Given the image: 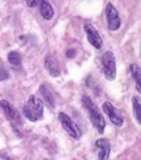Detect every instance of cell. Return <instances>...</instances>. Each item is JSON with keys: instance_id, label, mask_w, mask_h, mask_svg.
Here are the masks:
<instances>
[{"instance_id": "6da1fadb", "label": "cell", "mask_w": 141, "mask_h": 160, "mask_svg": "<svg viewBox=\"0 0 141 160\" xmlns=\"http://www.w3.org/2000/svg\"><path fill=\"white\" fill-rule=\"evenodd\" d=\"M81 101H82L84 108L86 109V112H88L89 118H90L93 126L97 129L98 132L102 134L105 128H106V121H105V118H103V114L101 113V110L97 108V105L93 102V100L89 96H82L81 97Z\"/></svg>"}, {"instance_id": "7a4b0ae2", "label": "cell", "mask_w": 141, "mask_h": 160, "mask_svg": "<svg viewBox=\"0 0 141 160\" xmlns=\"http://www.w3.org/2000/svg\"><path fill=\"white\" fill-rule=\"evenodd\" d=\"M24 116L31 122H37L43 117V102L35 95H31L22 108Z\"/></svg>"}, {"instance_id": "3957f363", "label": "cell", "mask_w": 141, "mask_h": 160, "mask_svg": "<svg viewBox=\"0 0 141 160\" xmlns=\"http://www.w3.org/2000/svg\"><path fill=\"white\" fill-rule=\"evenodd\" d=\"M0 106H2V110L4 112L5 117L9 119V122H11V125H12L13 130L16 131V134H17L18 137H22V135L18 132V129L21 128V125H22L21 116H20L18 110H16L15 106H13L12 104H9L8 101H7V100H2V101H0Z\"/></svg>"}, {"instance_id": "277c9868", "label": "cell", "mask_w": 141, "mask_h": 160, "mask_svg": "<svg viewBox=\"0 0 141 160\" xmlns=\"http://www.w3.org/2000/svg\"><path fill=\"white\" fill-rule=\"evenodd\" d=\"M59 121H60L63 129L67 131V134H68L69 137H72L73 139H80L81 138V130H80L78 125L73 121V119L67 114V113H64V112L59 113Z\"/></svg>"}, {"instance_id": "5b68a950", "label": "cell", "mask_w": 141, "mask_h": 160, "mask_svg": "<svg viewBox=\"0 0 141 160\" xmlns=\"http://www.w3.org/2000/svg\"><path fill=\"white\" fill-rule=\"evenodd\" d=\"M102 70L107 80H114L116 78V62L111 51H106L102 55Z\"/></svg>"}, {"instance_id": "8992f818", "label": "cell", "mask_w": 141, "mask_h": 160, "mask_svg": "<svg viewBox=\"0 0 141 160\" xmlns=\"http://www.w3.org/2000/svg\"><path fill=\"white\" fill-rule=\"evenodd\" d=\"M106 18H107V25H109L110 30H118L122 25V20H120L118 9L114 7L112 3L106 4Z\"/></svg>"}, {"instance_id": "52a82bcc", "label": "cell", "mask_w": 141, "mask_h": 160, "mask_svg": "<svg viewBox=\"0 0 141 160\" xmlns=\"http://www.w3.org/2000/svg\"><path fill=\"white\" fill-rule=\"evenodd\" d=\"M102 109H103V112L107 114V117L110 118V121L115 125V126H123V123H124V118L122 117V114H120V112L114 106L111 102H109V101H106V102H103V105H102Z\"/></svg>"}, {"instance_id": "ba28073f", "label": "cell", "mask_w": 141, "mask_h": 160, "mask_svg": "<svg viewBox=\"0 0 141 160\" xmlns=\"http://www.w3.org/2000/svg\"><path fill=\"white\" fill-rule=\"evenodd\" d=\"M84 29H85V33H86V37H88V41H89V43L93 46V48H96L97 50L102 49L103 41H102V38H101L98 30L90 24H85Z\"/></svg>"}, {"instance_id": "9c48e42d", "label": "cell", "mask_w": 141, "mask_h": 160, "mask_svg": "<svg viewBox=\"0 0 141 160\" xmlns=\"http://www.w3.org/2000/svg\"><path fill=\"white\" fill-rule=\"evenodd\" d=\"M96 148H97V156L98 160H109L110 158V151L111 146L110 142L106 138H99L96 142Z\"/></svg>"}, {"instance_id": "30bf717a", "label": "cell", "mask_w": 141, "mask_h": 160, "mask_svg": "<svg viewBox=\"0 0 141 160\" xmlns=\"http://www.w3.org/2000/svg\"><path fill=\"white\" fill-rule=\"evenodd\" d=\"M39 93H41V101H43L50 109L55 108V97L50 88L49 84H41L39 85Z\"/></svg>"}, {"instance_id": "8fae6325", "label": "cell", "mask_w": 141, "mask_h": 160, "mask_svg": "<svg viewBox=\"0 0 141 160\" xmlns=\"http://www.w3.org/2000/svg\"><path fill=\"white\" fill-rule=\"evenodd\" d=\"M45 67L47 70V72L54 76V78H58L60 75V66H59V62L58 59L55 58V55L52 54H47L46 58H45Z\"/></svg>"}, {"instance_id": "7c38bea8", "label": "cell", "mask_w": 141, "mask_h": 160, "mask_svg": "<svg viewBox=\"0 0 141 160\" xmlns=\"http://www.w3.org/2000/svg\"><path fill=\"white\" fill-rule=\"evenodd\" d=\"M39 12H41V16L45 20H51L54 17V8L51 3H49L47 0H41L39 2Z\"/></svg>"}, {"instance_id": "4fadbf2b", "label": "cell", "mask_w": 141, "mask_h": 160, "mask_svg": "<svg viewBox=\"0 0 141 160\" xmlns=\"http://www.w3.org/2000/svg\"><path fill=\"white\" fill-rule=\"evenodd\" d=\"M129 70H131L132 78H133V80H135V83H136V89L140 93L141 92V87H140V67L136 63H132L129 66Z\"/></svg>"}, {"instance_id": "5bb4252c", "label": "cell", "mask_w": 141, "mask_h": 160, "mask_svg": "<svg viewBox=\"0 0 141 160\" xmlns=\"http://www.w3.org/2000/svg\"><path fill=\"white\" fill-rule=\"evenodd\" d=\"M132 106H133V114L139 123H141V105H140V96H135L132 98Z\"/></svg>"}, {"instance_id": "9a60e30c", "label": "cell", "mask_w": 141, "mask_h": 160, "mask_svg": "<svg viewBox=\"0 0 141 160\" xmlns=\"http://www.w3.org/2000/svg\"><path fill=\"white\" fill-rule=\"evenodd\" d=\"M21 55H20V52L17 51H9L8 52V62L12 64V66H21Z\"/></svg>"}, {"instance_id": "2e32d148", "label": "cell", "mask_w": 141, "mask_h": 160, "mask_svg": "<svg viewBox=\"0 0 141 160\" xmlns=\"http://www.w3.org/2000/svg\"><path fill=\"white\" fill-rule=\"evenodd\" d=\"M8 78H9V74L7 72V70L0 68V82H3V80H7Z\"/></svg>"}, {"instance_id": "e0dca14e", "label": "cell", "mask_w": 141, "mask_h": 160, "mask_svg": "<svg viewBox=\"0 0 141 160\" xmlns=\"http://www.w3.org/2000/svg\"><path fill=\"white\" fill-rule=\"evenodd\" d=\"M26 4H28L29 7H35V5H39V2H38V0H31V2H30V0H28Z\"/></svg>"}, {"instance_id": "ac0fdd59", "label": "cell", "mask_w": 141, "mask_h": 160, "mask_svg": "<svg viewBox=\"0 0 141 160\" xmlns=\"http://www.w3.org/2000/svg\"><path fill=\"white\" fill-rule=\"evenodd\" d=\"M71 55H72V57L75 55V51H73V50H68V51H67V57L71 58Z\"/></svg>"}, {"instance_id": "d6986e66", "label": "cell", "mask_w": 141, "mask_h": 160, "mask_svg": "<svg viewBox=\"0 0 141 160\" xmlns=\"http://www.w3.org/2000/svg\"><path fill=\"white\" fill-rule=\"evenodd\" d=\"M0 155H2V158H3L4 160H13V159H11L9 156H7L5 154H3V152H2V154H0Z\"/></svg>"}]
</instances>
